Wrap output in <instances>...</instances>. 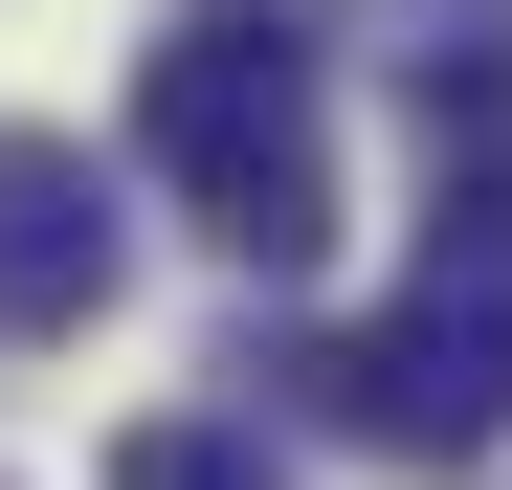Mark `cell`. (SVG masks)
<instances>
[{
	"mask_svg": "<svg viewBox=\"0 0 512 490\" xmlns=\"http://www.w3.org/2000/svg\"><path fill=\"white\" fill-rule=\"evenodd\" d=\"M423 268L379 335H268L245 379H312L357 446H423V468H468L512 446V67H446L423 90Z\"/></svg>",
	"mask_w": 512,
	"mask_h": 490,
	"instance_id": "1",
	"label": "cell"
},
{
	"mask_svg": "<svg viewBox=\"0 0 512 490\" xmlns=\"http://www.w3.org/2000/svg\"><path fill=\"white\" fill-rule=\"evenodd\" d=\"M112 490H290V446L223 401H156V424H112Z\"/></svg>",
	"mask_w": 512,
	"mask_h": 490,
	"instance_id": "4",
	"label": "cell"
},
{
	"mask_svg": "<svg viewBox=\"0 0 512 490\" xmlns=\"http://www.w3.org/2000/svg\"><path fill=\"white\" fill-rule=\"evenodd\" d=\"M134 134H156V179H179V201H201L268 290L334 245V67H312V23H268V0H201V23H156Z\"/></svg>",
	"mask_w": 512,
	"mask_h": 490,
	"instance_id": "2",
	"label": "cell"
},
{
	"mask_svg": "<svg viewBox=\"0 0 512 490\" xmlns=\"http://www.w3.org/2000/svg\"><path fill=\"white\" fill-rule=\"evenodd\" d=\"M401 45H423V90L446 67H512V0H401Z\"/></svg>",
	"mask_w": 512,
	"mask_h": 490,
	"instance_id": "5",
	"label": "cell"
},
{
	"mask_svg": "<svg viewBox=\"0 0 512 490\" xmlns=\"http://www.w3.org/2000/svg\"><path fill=\"white\" fill-rule=\"evenodd\" d=\"M134 290V223L90 179V134H0V335H90Z\"/></svg>",
	"mask_w": 512,
	"mask_h": 490,
	"instance_id": "3",
	"label": "cell"
}]
</instances>
